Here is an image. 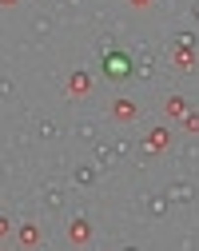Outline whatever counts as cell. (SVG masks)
<instances>
[{"mask_svg": "<svg viewBox=\"0 0 199 251\" xmlns=\"http://www.w3.org/2000/svg\"><path fill=\"white\" fill-rule=\"evenodd\" d=\"M131 8H151V0H131Z\"/></svg>", "mask_w": 199, "mask_h": 251, "instance_id": "11", "label": "cell"}, {"mask_svg": "<svg viewBox=\"0 0 199 251\" xmlns=\"http://www.w3.org/2000/svg\"><path fill=\"white\" fill-rule=\"evenodd\" d=\"M88 235H92L88 219H76V224H72V243H88Z\"/></svg>", "mask_w": 199, "mask_h": 251, "instance_id": "6", "label": "cell"}, {"mask_svg": "<svg viewBox=\"0 0 199 251\" xmlns=\"http://www.w3.org/2000/svg\"><path fill=\"white\" fill-rule=\"evenodd\" d=\"M172 144V132L168 128H155L151 136H148V151H159V148H168Z\"/></svg>", "mask_w": 199, "mask_h": 251, "instance_id": "4", "label": "cell"}, {"mask_svg": "<svg viewBox=\"0 0 199 251\" xmlns=\"http://www.w3.org/2000/svg\"><path fill=\"white\" fill-rule=\"evenodd\" d=\"M0 4H4V8H16V4H20V0H0Z\"/></svg>", "mask_w": 199, "mask_h": 251, "instance_id": "12", "label": "cell"}, {"mask_svg": "<svg viewBox=\"0 0 199 251\" xmlns=\"http://www.w3.org/2000/svg\"><path fill=\"white\" fill-rule=\"evenodd\" d=\"M8 227H12V224H8V215H0V239L8 235Z\"/></svg>", "mask_w": 199, "mask_h": 251, "instance_id": "10", "label": "cell"}, {"mask_svg": "<svg viewBox=\"0 0 199 251\" xmlns=\"http://www.w3.org/2000/svg\"><path fill=\"white\" fill-rule=\"evenodd\" d=\"M40 239H44V235H40V227H36V224H28V227L20 231V243H24V247H36Z\"/></svg>", "mask_w": 199, "mask_h": 251, "instance_id": "5", "label": "cell"}, {"mask_svg": "<svg viewBox=\"0 0 199 251\" xmlns=\"http://www.w3.org/2000/svg\"><path fill=\"white\" fill-rule=\"evenodd\" d=\"M100 68H104L108 80H127V76H131V56H127V52H108Z\"/></svg>", "mask_w": 199, "mask_h": 251, "instance_id": "1", "label": "cell"}, {"mask_svg": "<svg viewBox=\"0 0 199 251\" xmlns=\"http://www.w3.org/2000/svg\"><path fill=\"white\" fill-rule=\"evenodd\" d=\"M183 128L191 136H199V112H183Z\"/></svg>", "mask_w": 199, "mask_h": 251, "instance_id": "8", "label": "cell"}, {"mask_svg": "<svg viewBox=\"0 0 199 251\" xmlns=\"http://www.w3.org/2000/svg\"><path fill=\"white\" fill-rule=\"evenodd\" d=\"M163 108H168V116H179V120H183V112H187V96H172Z\"/></svg>", "mask_w": 199, "mask_h": 251, "instance_id": "7", "label": "cell"}, {"mask_svg": "<svg viewBox=\"0 0 199 251\" xmlns=\"http://www.w3.org/2000/svg\"><path fill=\"white\" fill-rule=\"evenodd\" d=\"M68 92H88V76H72V84H68Z\"/></svg>", "mask_w": 199, "mask_h": 251, "instance_id": "9", "label": "cell"}, {"mask_svg": "<svg viewBox=\"0 0 199 251\" xmlns=\"http://www.w3.org/2000/svg\"><path fill=\"white\" fill-rule=\"evenodd\" d=\"M112 116L127 124V120H136V116H140V108H136V104H131V100H116V108H112Z\"/></svg>", "mask_w": 199, "mask_h": 251, "instance_id": "3", "label": "cell"}, {"mask_svg": "<svg viewBox=\"0 0 199 251\" xmlns=\"http://www.w3.org/2000/svg\"><path fill=\"white\" fill-rule=\"evenodd\" d=\"M175 68H179V72H195V68H199V60H195L191 48H179V52H175Z\"/></svg>", "mask_w": 199, "mask_h": 251, "instance_id": "2", "label": "cell"}]
</instances>
